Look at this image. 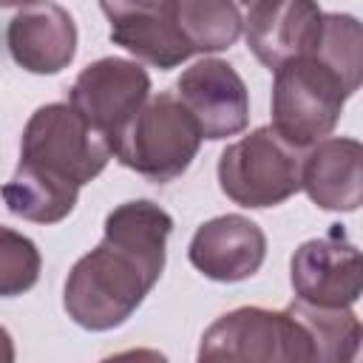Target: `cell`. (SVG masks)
<instances>
[{
  "label": "cell",
  "mask_w": 363,
  "mask_h": 363,
  "mask_svg": "<svg viewBox=\"0 0 363 363\" xmlns=\"http://www.w3.org/2000/svg\"><path fill=\"white\" fill-rule=\"evenodd\" d=\"M238 3H241V6H247V9H250V6H252V3H258V0H238Z\"/></svg>",
  "instance_id": "cell-23"
},
{
  "label": "cell",
  "mask_w": 363,
  "mask_h": 363,
  "mask_svg": "<svg viewBox=\"0 0 363 363\" xmlns=\"http://www.w3.org/2000/svg\"><path fill=\"white\" fill-rule=\"evenodd\" d=\"M301 182L306 196L329 213L363 207V142L352 136H326L303 156Z\"/></svg>",
  "instance_id": "cell-14"
},
{
  "label": "cell",
  "mask_w": 363,
  "mask_h": 363,
  "mask_svg": "<svg viewBox=\"0 0 363 363\" xmlns=\"http://www.w3.org/2000/svg\"><path fill=\"white\" fill-rule=\"evenodd\" d=\"M150 99V74L139 60L102 57L82 68L68 91V102L96 128L111 145L133 113Z\"/></svg>",
  "instance_id": "cell-8"
},
{
  "label": "cell",
  "mask_w": 363,
  "mask_h": 363,
  "mask_svg": "<svg viewBox=\"0 0 363 363\" xmlns=\"http://www.w3.org/2000/svg\"><path fill=\"white\" fill-rule=\"evenodd\" d=\"M187 258L210 281H247L261 269L267 258V235L247 216H216L193 233Z\"/></svg>",
  "instance_id": "cell-12"
},
{
  "label": "cell",
  "mask_w": 363,
  "mask_h": 363,
  "mask_svg": "<svg viewBox=\"0 0 363 363\" xmlns=\"http://www.w3.org/2000/svg\"><path fill=\"white\" fill-rule=\"evenodd\" d=\"M199 360H278L312 363L309 343L289 309L238 306L213 320L199 343Z\"/></svg>",
  "instance_id": "cell-6"
},
{
  "label": "cell",
  "mask_w": 363,
  "mask_h": 363,
  "mask_svg": "<svg viewBox=\"0 0 363 363\" xmlns=\"http://www.w3.org/2000/svg\"><path fill=\"white\" fill-rule=\"evenodd\" d=\"M354 360H363V323H360V335H357V349H354Z\"/></svg>",
  "instance_id": "cell-22"
},
{
  "label": "cell",
  "mask_w": 363,
  "mask_h": 363,
  "mask_svg": "<svg viewBox=\"0 0 363 363\" xmlns=\"http://www.w3.org/2000/svg\"><path fill=\"white\" fill-rule=\"evenodd\" d=\"M170 233H173V216L147 199L116 204L105 216V227H102V238L133 255L156 284L167 261Z\"/></svg>",
  "instance_id": "cell-15"
},
{
  "label": "cell",
  "mask_w": 363,
  "mask_h": 363,
  "mask_svg": "<svg viewBox=\"0 0 363 363\" xmlns=\"http://www.w3.org/2000/svg\"><path fill=\"white\" fill-rule=\"evenodd\" d=\"M40 267H43V258L37 244L11 227H3L0 230V295L14 298L28 292L40 278Z\"/></svg>",
  "instance_id": "cell-20"
},
{
  "label": "cell",
  "mask_w": 363,
  "mask_h": 363,
  "mask_svg": "<svg viewBox=\"0 0 363 363\" xmlns=\"http://www.w3.org/2000/svg\"><path fill=\"white\" fill-rule=\"evenodd\" d=\"M77 199H79L77 182L26 162H20L14 176L3 184L6 210L34 224H57L68 218L77 207Z\"/></svg>",
  "instance_id": "cell-16"
},
{
  "label": "cell",
  "mask_w": 363,
  "mask_h": 363,
  "mask_svg": "<svg viewBox=\"0 0 363 363\" xmlns=\"http://www.w3.org/2000/svg\"><path fill=\"white\" fill-rule=\"evenodd\" d=\"M176 96L210 142L238 136L250 122V91L227 60L204 57L184 68L176 82Z\"/></svg>",
  "instance_id": "cell-10"
},
{
  "label": "cell",
  "mask_w": 363,
  "mask_h": 363,
  "mask_svg": "<svg viewBox=\"0 0 363 363\" xmlns=\"http://www.w3.org/2000/svg\"><path fill=\"white\" fill-rule=\"evenodd\" d=\"M113 156L111 139L96 130L71 102L40 105L20 139V162L77 182H94Z\"/></svg>",
  "instance_id": "cell-5"
},
{
  "label": "cell",
  "mask_w": 363,
  "mask_h": 363,
  "mask_svg": "<svg viewBox=\"0 0 363 363\" xmlns=\"http://www.w3.org/2000/svg\"><path fill=\"white\" fill-rule=\"evenodd\" d=\"M179 28L193 54H213L235 45L244 17L235 0H179Z\"/></svg>",
  "instance_id": "cell-18"
},
{
  "label": "cell",
  "mask_w": 363,
  "mask_h": 363,
  "mask_svg": "<svg viewBox=\"0 0 363 363\" xmlns=\"http://www.w3.org/2000/svg\"><path fill=\"white\" fill-rule=\"evenodd\" d=\"M31 3H40V0H0V6H6V9H11V6H31Z\"/></svg>",
  "instance_id": "cell-21"
},
{
  "label": "cell",
  "mask_w": 363,
  "mask_h": 363,
  "mask_svg": "<svg viewBox=\"0 0 363 363\" xmlns=\"http://www.w3.org/2000/svg\"><path fill=\"white\" fill-rule=\"evenodd\" d=\"M349 94L340 77L315 54H301L275 68L272 79V128L295 147H312L326 139Z\"/></svg>",
  "instance_id": "cell-4"
},
{
  "label": "cell",
  "mask_w": 363,
  "mask_h": 363,
  "mask_svg": "<svg viewBox=\"0 0 363 363\" xmlns=\"http://www.w3.org/2000/svg\"><path fill=\"white\" fill-rule=\"evenodd\" d=\"M6 48L28 74H60L77 57V23L54 0L23 6L6 26Z\"/></svg>",
  "instance_id": "cell-13"
},
{
  "label": "cell",
  "mask_w": 363,
  "mask_h": 363,
  "mask_svg": "<svg viewBox=\"0 0 363 363\" xmlns=\"http://www.w3.org/2000/svg\"><path fill=\"white\" fill-rule=\"evenodd\" d=\"M323 11L318 0H258L247 9L244 37L250 51L269 71L318 45Z\"/></svg>",
  "instance_id": "cell-11"
},
{
  "label": "cell",
  "mask_w": 363,
  "mask_h": 363,
  "mask_svg": "<svg viewBox=\"0 0 363 363\" xmlns=\"http://www.w3.org/2000/svg\"><path fill=\"white\" fill-rule=\"evenodd\" d=\"M179 0H99L111 23V43L159 71L193 57L179 28Z\"/></svg>",
  "instance_id": "cell-9"
},
{
  "label": "cell",
  "mask_w": 363,
  "mask_h": 363,
  "mask_svg": "<svg viewBox=\"0 0 363 363\" xmlns=\"http://www.w3.org/2000/svg\"><path fill=\"white\" fill-rule=\"evenodd\" d=\"M286 309L301 323L312 360L318 363L354 360L360 320L349 306H315L295 298Z\"/></svg>",
  "instance_id": "cell-17"
},
{
  "label": "cell",
  "mask_w": 363,
  "mask_h": 363,
  "mask_svg": "<svg viewBox=\"0 0 363 363\" xmlns=\"http://www.w3.org/2000/svg\"><path fill=\"white\" fill-rule=\"evenodd\" d=\"M153 286L156 281L133 255L102 238L71 267L62 289V306L77 326L88 332H108L122 326Z\"/></svg>",
  "instance_id": "cell-1"
},
{
  "label": "cell",
  "mask_w": 363,
  "mask_h": 363,
  "mask_svg": "<svg viewBox=\"0 0 363 363\" xmlns=\"http://www.w3.org/2000/svg\"><path fill=\"white\" fill-rule=\"evenodd\" d=\"M309 54L340 77L349 96L363 88V23L357 17L340 11L323 14L318 45Z\"/></svg>",
  "instance_id": "cell-19"
},
{
  "label": "cell",
  "mask_w": 363,
  "mask_h": 363,
  "mask_svg": "<svg viewBox=\"0 0 363 363\" xmlns=\"http://www.w3.org/2000/svg\"><path fill=\"white\" fill-rule=\"evenodd\" d=\"M201 139L204 133L187 105L173 91H162L150 94V99L116 133L113 156L142 179L167 184L187 173Z\"/></svg>",
  "instance_id": "cell-2"
},
{
  "label": "cell",
  "mask_w": 363,
  "mask_h": 363,
  "mask_svg": "<svg viewBox=\"0 0 363 363\" xmlns=\"http://www.w3.org/2000/svg\"><path fill=\"white\" fill-rule=\"evenodd\" d=\"M303 156L272 125L255 128L238 142L227 145L218 156L221 193L247 210L278 207L303 190Z\"/></svg>",
  "instance_id": "cell-3"
},
{
  "label": "cell",
  "mask_w": 363,
  "mask_h": 363,
  "mask_svg": "<svg viewBox=\"0 0 363 363\" xmlns=\"http://www.w3.org/2000/svg\"><path fill=\"white\" fill-rule=\"evenodd\" d=\"M289 284L298 301L315 306H352L363 295V250L335 224L326 235L303 241L289 261Z\"/></svg>",
  "instance_id": "cell-7"
}]
</instances>
